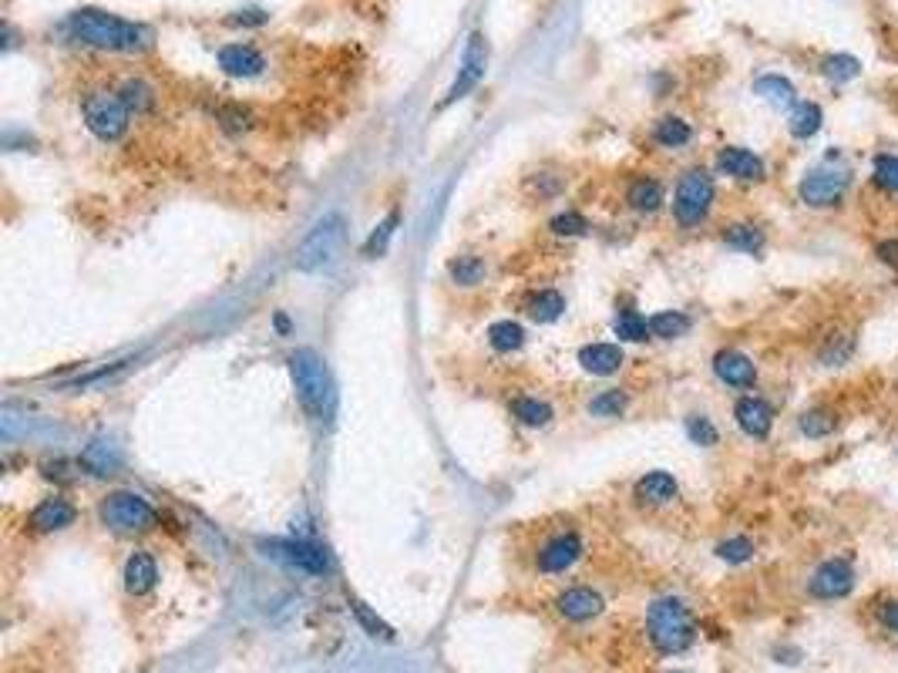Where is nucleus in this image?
I'll list each match as a JSON object with an SVG mask.
<instances>
[{"mask_svg": "<svg viewBox=\"0 0 898 673\" xmlns=\"http://www.w3.org/2000/svg\"><path fill=\"white\" fill-rule=\"evenodd\" d=\"M68 34L74 41L88 44L98 51H118V54H138L152 48L155 34L145 24L125 21L118 14L98 11V7H81L68 17Z\"/></svg>", "mask_w": 898, "mask_h": 673, "instance_id": "obj_1", "label": "nucleus"}, {"mask_svg": "<svg viewBox=\"0 0 898 673\" xmlns=\"http://www.w3.org/2000/svg\"><path fill=\"white\" fill-rule=\"evenodd\" d=\"M98 515H101V522L115 532H145V529H152L155 519H159L152 505L135 492H111L108 499L101 502Z\"/></svg>", "mask_w": 898, "mask_h": 673, "instance_id": "obj_8", "label": "nucleus"}, {"mask_svg": "<svg viewBox=\"0 0 898 673\" xmlns=\"http://www.w3.org/2000/svg\"><path fill=\"white\" fill-rule=\"evenodd\" d=\"M485 68H488V41L485 34L475 31L465 44V54H461V68H458V78L451 81L448 95L441 98V108L455 105V101H461L468 95V91H475L481 85V78H485Z\"/></svg>", "mask_w": 898, "mask_h": 673, "instance_id": "obj_9", "label": "nucleus"}, {"mask_svg": "<svg viewBox=\"0 0 898 673\" xmlns=\"http://www.w3.org/2000/svg\"><path fill=\"white\" fill-rule=\"evenodd\" d=\"M290 374L296 398L307 408L313 421H333V411H337V387H333V377L323 364V357L317 350H296L290 357Z\"/></svg>", "mask_w": 898, "mask_h": 673, "instance_id": "obj_2", "label": "nucleus"}, {"mask_svg": "<svg viewBox=\"0 0 898 673\" xmlns=\"http://www.w3.org/2000/svg\"><path fill=\"white\" fill-rule=\"evenodd\" d=\"M81 115H85V125L101 138V142H118V138L128 132V115H132V108L125 105V98L118 95V91L98 88L81 98Z\"/></svg>", "mask_w": 898, "mask_h": 673, "instance_id": "obj_6", "label": "nucleus"}, {"mask_svg": "<svg viewBox=\"0 0 898 673\" xmlns=\"http://www.w3.org/2000/svg\"><path fill=\"white\" fill-rule=\"evenodd\" d=\"M155 579H159V566L148 552H132L125 562V589L132 596H145L155 589Z\"/></svg>", "mask_w": 898, "mask_h": 673, "instance_id": "obj_18", "label": "nucleus"}, {"mask_svg": "<svg viewBox=\"0 0 898 673\" xmlns=\"http://www.w3.org/2000/svg\"><path fill=\"white\" fill-rule=\"evenodd\" d=\"M670 673H680V670H670Z\"/></svg>", "mask_w": 898, "mask_h": 673, "instance_id": "obj_48", "label": "nucleus"}, {"mask_svg": "<svg viewBox=\"0 0 898 673\" xmlns=\"http://www.w3.org/2000/svg\"><path fill=\"white\" fill-rule=\"evenodd\" d=\"M613 330H616L619 340H629V344H643L646 337H653L650 334V320L640 317L636 310H623V313H619Z\"/></svg>", "mask_w": 898, "mask_h": 673, "instance_id": "obj_34", "label": "nucleus"}, {"mask_svg": "<svg viewBox=\"0 0 898 673\" xmlns=\"http://www.w3.org/2000/svg\"><path fill=\"white\" fill-rule=\"evenodd\" d=\"M623 408H626V394L623 391H606V394H599V398L589 401V411L599 414V418H616Z\"/></svg>", "mask_w": 898, "mask_h": 673, "instance_id": "obj_42", "label": "nucleus"}, {"mask_svg": "<svg viewBox=\"0 0 898 673\" xmlns=\"http://www.w3.org/2000/svg\"><path fill=\"white\" fill-rule=\"evenodd\" d=\"M340 239H344V216H340V212H330V216H323L320 223L310 229V236L300 243V250L293 256L296 270L313 273V270H320V266H327L333 260V253H337Z\"/></svg>", "mask_w": 898, "mask_h": 673, "instance_id": "obj_7", "label": "nucleus"}, {"mask_svg": "<svg viewBox=\"0 0 898 673\" xmlns=\"http://www.w3.org/2000/svg\"><path fill=\"white\" fill-rule=\"evenodd\" d=\"M118 95L125 98V105L132 108V112H145V108H152V88H148L145 81H125V85L118 88Z\"/></svg>", "mask_w": 898, "mask_h": 673, "instance_id": "obj_41", "label": "nucleus"}, {"mask_svg": "<svg viewBox=\"0 0 898 673\" xmlns=\"http://www.w3.org/2000/svg\"><path fill=\"white\" fill-rule=\"evenodd\" d=\"M552 233H555V236H579V233H586V219L576 216V212H566V216H555V219H552Z\"/></svg>", "mask_w": 898, "mask_h": 673, "instance_id": "obj_43", "label": "nucleus"}, {"mask_svg": "<svg viewBox=\"0 0 898 673\" xmlns=\"http://www.w3.org/2000/svg\"><path fill=\"white\" fill-rule=\"evenodd\" d=\"M848 189H851V169L838 165V155L831 152L821 165L804 172V179L798 182V199L808 209H835L845 202Z\"/></svg>", "mask_w": 898, "mask_h": 673, "instance_id": "obj_4", "label": "nucleus"}, {"mask_svg": "<svg viewBox=\"0 0 898 673\" xmlns=\"http://www.w3.org/2000/svg\"><path fill=\"white\" fill-rule=\"evenodd\" d=\"M818 71L821 78L831 81V85H848V81H855L858 75H862V61L855 58V54H825V58L818 61Z\"/></svg>", "mask_w": 898, "mask_h": 673, "instance_id": "obj_23", "label": "nucleus"}, {"mask_svg": "<svg viewBox=\"0 0 898 673\" xmlns=\"http://www.w3.org/2000/svg\"><path fill=\"white\" fill-rule=\"evenodd\" d=\"M448 273L455 276V283H461V287H475L481 276H485V263L478 256H458V260L448 263Z\"/></svg>", "mask_w": 898, "mask_h": 673, "instance_id": "obj_38", "label": "nucleus"}, {"mask_svg": "<svg viewBox=\"0 0 898 673\" xmlns=\"http://www.w3.org/2000/svg\"><path fill=\"white\" fill-rule=\"evenodd\" d=\"M878 623H882L888 633L898 636V599H888V603L878 606Z\"/></svg>", "mask_w": 898, "mask_h": 673, "instance_id": "obj_46", "label": "nucleus"}, {"mask_svg": "<svg viewBox=\"0 0 898 673\" xmlns=\"http://www.w3.org/2000/svg\"><path fill=\"white\" fill-rule=\"evenodd\" d=\"M690 330V317L680 310H663V313H653L650 317V334L660 337V340H677Z\"/></svg>", "mask_w": 898, "mask_h": 673, "instance_id": "obj_31", "label": "nucleus"}, {"mask_svg": "<svg viewBox=\"0 0 898 673\" xmlns=\"http://www.w3.org/2000/svg\"><path fill=\"white\" fill-rule=\"evenodd\" d=\"M717 169L737 182H764L767 179V165L761 155L751 149H740V145H727V149L717 152Z\"/></svg>", "mask_w": 898, "mask_h": 673, "instance_id": "obj_14", "label": "nucleus"}, {"mask_svg": "<svg viewBox=\"0 0 898 673\" xmlns=\"http://www.w3.org/2000/svg\"><path fill=\"white\" fill-rule=\"evenodd\" d=\"M734 418L740 424V431L751 438H767L774 428V408L764 398H754V394L734 404Z\"/></svg>", "mask_w": 898, "mask_h": 673, "instance_id": "obj_16", "label": "nucleus"}, {"mask_svg": "<svg viewBox=\"0 0 898 673\" xmlns=\"http://www.w3.org/2000/svg\"><path fill=\"white\" fill-rule=\"evenodd\" d=\"M851 354H855V337L845 334V330H835V334L825 340V347L818 350V357L825 361V367H841Z\"/></svg>", "mask_w": 898, "mask_h": 673, "instance_id": "obj_33", "label": "nucleus"}, {"mask_svg": "<svg viewBox=\"0 0 898 673\" xmlns=\"http://www.w3.org/2000/svg\"><path fill=\"white\" fill-rule=\"evenodd\" d=\"M724 243L740 253H761L764 250V229L754 223H730L724 229Z\"/></svg>", "mask_w": 898, "mask_h": 673, "instance_id": "obj_25", "label": "nucleus"}, {"mask_svg": "<svg viewBox=\"0 0 898 673\" xmlns=\"http://www.w3.org/2000/svg\"><path fill=\"white\" fill-rule=\"evenodd\" d=\"M512 414L529 428H545L552 421V408L539 398H515L512 401Z\"/></svg>", "mask_w": 898, "mask_h": 673, "instance_id": "obj_35", "label": "nucleus"}, {"mask_svg": "<svg viewBox=\"0 0 898 673\" xmlns=\"http://www.w3.org/2000/svg\"><path fill=\"white\" fill-rule=\"evenodd\" d=\"M855 569L848 559H825L808 579V593L814 599H845L855 589Z\"/></svg>", "mask_w": 898, "mask_h": 673, "instance_id": "obj_11", "label": "nucleus"}, {"mask_svg": "<svg viewBox=\"0 0 898 673\" xmlns=\"http://www.w3.org/2000/svg\"><path fill=\"white\" fill-rule=\"evenodd\" d=\"M677 492H680V485L670 472H650L636 482V499L646 505H666V502L677 499Z\"/></svg>", "mask_w": 898, "mask_h": 673, "instance_id": "obj_22", "label": "nucleus"}, {"mask_svg": "<svg viewBox=\"0 0 898 673\" xmlns=\"http://www.w3.org/2000/svg\"><path fill=\"white\" fill-rule=\"evenodd\" d=\"M579 556H582V539L576 532H559V536L542 542L539 556H535V566H539V573L555 576V573H566Z\"/></svg>", "mask_w": 898, "mask_h": 673, "instance_id": "obj_12", "label": "nucleus"}, {"mask_svg": "<svg viewBox=\"0 0 898 673\" xmlns=\"http://www.w3.org/2000/svg\"><path fill=\"white\" fill-rule=\"evenodd\" d=\"M798 428L804 438H828L838 431V414L828 408H808L798 418Z\"/></svg>", "mask_w": 898, "mask_h": 673, "instance_id": "obj_28", "label": "nucleus"}, {"mask_svg": "<svg viewBox=\"0 0 898 673\" xmlns=\"http://www.w3.org/2000/svg\"><path fill=\"white\" fill-rule=\"evenodd\" d=\"M821 125H825V112H821L818 101H798V105L788 112V132H791V138H798V142L814 138L821 132Z\"/></svg>", "mask_w": 898, "mask_h": 673, "instance_id": "obj_20", "label": "nucleus"}, {"mask_svg": "<svg viewBox=\"0 0 898 673\" xmlns=\"http://www.w3.org/2000/svg\"><path fill=\"white\" fill-rule=\"evenodd\" d=\"M397 223H401V212L391 209V212H387V216L381 219V223L374 226V233H370V236H367V243H364V256H367V260H377V256H384V253H387V243H391V239H394Z\"/></svg>", "mask_w": 898, "mask_h": 673, "instance_id": "obj_30", "label": "nucleus"}, {"mask_svg": "<svg viewBox=\"0 0 898 673\" xmlns=\"http://www.w3.org/2000/svg\"><path fill=\"white\" fill-rule=\"evenodd\" d=\"M488 344L495 350H502V354H512V350L525 344V330L512 324V320H498V324L488 327Z\"/></svg>", "mask_w": 898, "mask_h": 673, "instance_id": "obj_36", "label": "nucleus"}, {"mask_svg": "<svg viewBox=\"0 0 898 673\" xmlns=\"http://www.w3.org/2000/svg\"><path fill=\"white\" fill-rule=\"evenodd\" d=\"M81 462H85V468H91V472H95V475H111V472H115V468H118V462H122V458H118V448L111 445V441L95 438V441H91V445L85 448Z\"/></svg>", "mask_w": 898, "mask_h": 673, "instance_id": "obj_26", "label": "nucleus"}, {"mask_svg": "<svg viewBox=\"0 0 898 673\" xmlns=\"http://www.w3.org/2000/svg\"><path fill=\"white\" fill-rule=\"evenodd\" d=\"M266 21H270V14H266V11H256V7H253V11H239V14L233 17V24H266Z\"/></svg>", "mask_w": 898, "mask_h": 673, "instance_id": "obj_47", "label": "nucleus"}, {"mask_svg": "<svg viewBox=\"0 0 898 673\" xmlns=\"http://www.w3.org/2000/svg\"><path fill=\"white\" fill-rule=\"evenodd\" d=\"M875 256H878V263L888 266V270H898V239H882V243L875 246Z\"/></svg>", "mask_w": 898, "mask_h": 673, "instance_id": "obj_45", "label": "nucleus"}, {"mask_svg": "<svg viewBox=\"0 0 898 673\" xmlns=\"http://www.w3.org/2000/svg\"><path fill=\"white\" fill-rule=\"evenodd\" d=\"M629 206L636 212H656L663 206V186L656 179H636L626 192Z\"/></svg>", "mask_w": 898, "mask_h": 673, "instance_id": "obj_29", "label": "nucleus"}, {"mask_svg": "<svg viewBox=\"0 0 898 673\" xmlns=\"http://www.w3.org/2000/svg\"><path fill=\"white\" fill-rule=\"evenodd\" d=\"M603 596L596 593V589L589 586H572L566 589V593L555 596V613L562 616V620L569 623H589L596 620L599 613H603Z\"/></svg>", "mask_w": 898, "mask_h": 673, "instance_id": "obj_13", "label": "nucleus"}, {"mask_svg": "<svg viewBox=\"0 0 898 673\" xmlns=\"http://www.w3.org/2000/svg\"><path fill=\"white\" fill-rule=\"evenodd\" d=\"M354 613H357V620L370 630V636H384V640H391V636H394V633H391V626H384L374 613L367 610L364 603H354Z\"/></svg>", "mask_w": 898, "mask_h": 673, "instance_id": "obj_44", "label": "nucleus"}, {"mask_svg": "<svg viewBox=\"0 0 898 673\" xmlns=\"http://www.w3.org/2000/svg\"><path fill=\"white\" fill-rule=\"evenodd\" d=\"M71 522H74V505L58 499V495H54V499H44L31 512V525L37 532H58V529H68Z\"/></svg>", "mask_w": 898, "mask_h": 673, "instance_id": "obj_21", "label": "nucleus"}, {"mask_svg": "<svg viewBox=\"0 0 898 673\" xmlns=\"http://www.w3.org/2000/svg\"><path fill=\"white\" fill-rule=\"evenodd\" d=\"M219 68L229 78H256L266 68V61L249 44H226V48H219Z\"/></svg>", "mask_w": 898, "mask_h": 673, "instance_id": "obj_17", "label": "nucleus"}, {"mask_svg": "<svg viewBox=\"0 0 898 673\" xmlns=\"http://www.w3.org/2000/svg\"><path fill=\"white\" fill-rule=\"evenodd\" d=\"M872 182H875V189L888 192V196H898V155H888V152L875 155Z\"/></svg>", "mask_w": 898, "mask_h": 673, "instance_id": "obj_37", "label": "nucleus"}, {"mask_svg": "<svg viewBox=\"0 0 898 673\" xmlns=\"http://www.w3.org/2000/svg\"><path fill=\"white\" fill-rule=\"evenodd\" d=\"M646 633H650V643L660 653H683L697 640V623L687 610L683 599L663 596L650 603V613H646Z\"/></svg>", "mask_w": 898, "mask_h": 673, "instance_id": "obj_3", "label": "nucleus"}, {"mask_svg": "<svg viewBox=\"0 0 898 673\" xmlns=\"http://www.w3.org/2000/svg\"><path fill=\"white\" fill-rule=\"evenodd\" d=\"M717 556L730 562V566H740V562H751L754 559V542L747 536H734V539H724L717 546Z\"/></svg>", "mask_w": 898, "mask_h": 673, "instance_id": "obj_39", "label": "nucleus"}, {"mask_svg": "<svg viewBox=\"0 0 898 673\" xmlns=\"http://www.w3.org/2000/svg\"><path fill=\"white\" fill-rule=\"evenodd\" d=\"M754 95L771 101L774 108H794L798 105V88H794L784 75H761L754 81Z\"/></svg>", "mask_w": 898, "mask_h": 673, "instance_id": "obj_24", "label": "nucleus"}, {"mask_svg": "<svg viewBox=\"0 0 898 673\" xmlns=\"http://www.w3.org/2000/svg\"><path fill=\"white\" fill-rule=\"evenodd\" d=\"M562 310H566V300H562L555 290H542L529 300V317L535 324H552V320L562 317Z\"/></svg>", "mask_w": 898, "mask_h": 673, "instance_id": "obj_32", "label": "nucleus"}, {"mask_svg": "<svg viewBox=\"0 0 898 673\" xmlns=\"http://www.w3.org/2000/svg\"><path fill=\"white\" fill-rule=\"evenodd\" d=\"M579 364H582V371H589L596 377H609L623 367V350L616 344H586L579 350Z\"/></svg>", "mask_w": 898, "mask_h": 673, "instance_id": "obj_19", "label": "nucleus"}, {"mask_svg": "<svg viewBox=\"0 0 898 673\" xmlns=\"http://www.w3.org/2000/svg\"><path fill=\"white\" fill-rule=\"evenodd\" d=\"M714 374L727 387H737V391H747V387L757 384V364L740 350H720L714 357Z\"/></svg>", "mask_w": 898, "mask_h": 673, "instance_id": "obj_15", "label": "nucleus"}, {"mask_svg": "<svg viewBox=\"0 0 898 673\" xmlns=\"http://www.w3.org/2000/svg\"><path fill=\"white\" fill-rule=\"evenodd\" d=\"M263 549H266V556H273L276 562H286L290 569H300V573H310V576H320L330 569L327 552L310 546V542L273 539V542H263Z\"/></svg>", "mask_w": 898, "mask_h": 673, "instance_id": "obj_10", "label": "nucleus"}, {"mask_svg": "<svg viewBox=\"0 0 898 673\" xmlns=\"http://www.w3.org/2000/svg\"><path fill=\"white\" fill-rule=\"evenodd\" d=\"M653 138H656V145H663V149H683V145L693 138V128H690V122H683L677 115H666L656 122Z\"/></svg>", "mask_w": 898, "mask_h": 673, "instance_id": "obj_27", "label": "nucleus"}, {"mask_svg": "<svg viewBox=\"0 0 898 673\" xmlns=\"http://www.w3.org/2000/svg\"><path fill=\"white\" fill-rule=\"evenodd\" d=\"M687 435H690L693 445H700V448H714L717 438H720L717 428H714V421L703 418V414H690V418H687Z\"/></svg>", "mask_w": 898, "mask_h": 673, "instance_id": "obj_40", "label": "nucleus"}, {"mask_svg": "<svg viewBox=\"0 0 898 673\" xmlns=\"http://www.w3.org/2000/svg\"><path fill=\"white\" fill-rule=\"evenodd\" d=\"M714 199H717L714 175L707 169H690L680 175L677 192H673V216L687 229L700 226L710 216V209H714Z\"/></svg>", "mask_w": 898, "mask_h": 673, "instance_id": "obj_5", "label": "nucleus"}]
</instances>
